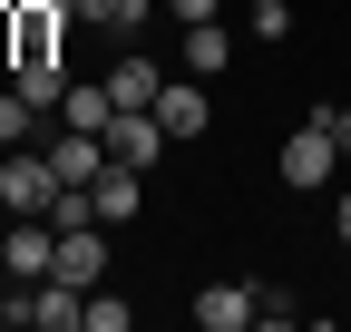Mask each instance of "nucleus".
Masks as SVG:
<instances>
[{
	"instance_id": "f257e3e1",
	"label": "nucleus",
	"mask_w": 351,
	"mask_h": 332,
	"mask_svg": "<svg viewBox=\"0 0 351 332\" xmlns=\"http://www.w3.org/2000/svg\"><path fill=\"white\" fill-rule=\"evenodd\" d=\"M49 195H59L49 147H10L0 156V205H10V215H49Z\"/></svg>"
},
{
	"instance_id": "f03ea898",
	"label": "nucleus",
	"mask_w": 351,
	"mask_h": 332,
	"mask_svg": "<svg viewBox=\"0 0 351 332\" xmlns=\"http://www.w3.org/2000/svg\"><path fill=\"white\" fill-rule=\"evenodd\" d=\"M166 147H176V137L156 128V108H117V117H108V166H137V176H147Z\"/></svg>"
},
{
	"instance_id": "7ed1b4c3",
	"label": "nucleus",
	"mask_w": 351,
	"mask_h": 332,
	"mask_svg": "<svg viewBox=\"0 0 351 332\" xmlns=\"http://www.w3.org/2000/svg\"><path fill=\"white\" fill-rule=\"evenodd\" d=\"M0 264H10V274H29V283H39V274H49V264H59V225H49V215H20L10 235H0Z\"/></svg>"
},
{
	"instance_id": "20e7f679",
	"label": "nucleus",
	"mask_w": 351,
	"mask_h": 332,
	"mask_svg": "<svg viewBox=\"0 0 351 332\" xmlns=\"http://www.w3.org/2000/svg\"><path fill=\"white\" fill-rule=\"evenodd\" d=\"M59 283H78V294H98V274H108V235L98 225H59Z\"/></svg>"
},
{
	"instance_id": "39448f33",
	"label": "nucleus",
	"mask_w": 351,
	"mask_h": 332,
	"mask_svg": "<svg viewBox=\"0 0 351 332\" xmlns=\"http://www.w3.org/2000/svg\"><path fill=\"white\" fill-rule=\"evenodd\" d=\"M205 78H166V88H156V128L176 137V147H186V137H205Z\"/></svg>"
},
{
	"instance_id": "423d86ee",
	"label": "nucleus",
	"mask_w": 351,
	"mask_h": 332,
	"mask_svg": "<svg viewBox=\"0 0 351 332\" xmlns=\"http://www.w3.org/2000/svg\"><path fill=\"white\" fill-rule=\"evenodd\" d=\"M332 166H341V137L322 128V117H313V128H302V137L283 147V186H322Z\"/></svg>"
},
{
	"instance_id": "0eeeda50",
	"label": "nucleus",
	"mask_w": 351,
	"mask_h": 332,
	"mask_svg": "<svg viewBox=\"0 0 351 332\" xmlns=\"http://www.w3.org/2000/svg\"><path fill=\"white\" fill-rule=\"evenodd\" d=\"M20 322H39V332H78V322H88V294L49 274V283H39V294L20 303Z\"/></svg>"
},
{
	"instance_id": "6e6552de",
	"label": "nucleus",
	"mask_w": 351,
	"mask_h": 332,
	"mask_svg": "<svg viewBox=\"0 0 351 332\" xmlns=\"http://www.w3.org/2000/svg\"><path fill=\"white\" fill-rule=\"evenodd\" d=\"M195 322L205 332H244L254 322V283H205V294H195Z\"/></svg>"
},
{
	"instance_id": "1a4fd4ad",
	"label": "nucleus",
	"mask_w": 351,
	"mask_h": 332,
	"mask_svg": "<svg viewBox=\"0 0 351 332\" xmlns=\"http://www.w3.org/2000/svg\"><path fill=\"white\" fill-rule=\"evenodd\" d=\"M59 117H69V128H88V137H108V117H117V98H108V78H69V98H59Z\"/></svg>"
},
{
	"instance_id": "9d476101",
	"label": "nucleus",
	"mask_w": 351,
	"mask_h": 332,
	"mask_svg": "<svg viewBox=\"0 0 351 332\" xmlns=\"http://www.w3.org/2000/svg\"><path fill=\"white\" fill-rule=\"evenodd\" d=\"M156 88H166V69H147V59H117L108 69V98L117 108H156Z\"/></svg>"
},
{
	"instance_id": "9b49d317",
	"label": "nucleus",
	"mask_w": 351,
	"mask_h": 332,
	"mask_svg": "<svg viewBox=\"0 0 351 332\" xmlns=\"http://www.w3.org/2000/svg\"><path fill=\"white\" fill-rule=\"evenodd\" d=\"M225 59H234V39L215 29V20H186V78H215Z\"/></svg>"
},
{
	"instance_id": "f8f14e48",
	"label": "nucleus",
	"mask_w": 351,
	"mask_h": 332,
	"mask_svg": "<svg viewBox=\"0 0 351 332\" xmlns=\"http://www.w3.org/2000/svg\"><path fill=\"white\" fill-rule=\"evenodd\" d=\"M88 195H98V225H127V215H137V166H108Z\"/></svg>"
},
{
	"instance_id": "ddd939ff",
	"label": "nucleus",
	"mask_w": 351,
	"mask_h": 332,
	"mask_svg": "<svg viewBox=\"0 0 351 332\" xmlns=\"http://www.w3.org/2000/svg\"><path fill=\"white\" fill-rule=\"evenodd\" d=\"M10 88H20L29 108H59V98H69V69H59V59H20V78H10Z\"/></svg>"
},
{
	"instance_id": "4468645a",
	"label": "nucleus",
	"mask_w": 351,
	"mask_h": 332,
	"mask_svg": "<svg viewBox=\"0 0 351 332\" xmlns=\"http://www.w3.org/2000/svg\"><path fill=\"white\" fill-rule=\"evenodd\" d=\"M29 117H39V108H29L20 88H0V147H20V137H29Z\"/></svg>"
},
{
	"instance_id": "2eb2a0df",
	"label": "nucleus",
	"mask_w": 351,
	"mask_h": 332,
	"mask_svg": "<svg viewBox=\"0 0 351 332\" xmlns=\"http://www.w3.org/2000/svg\"><path fill=\"white\" fill-rule=\"evenodd\" d=\"M254 322H293V294H283V283H254Z\"/></svg>"
},
{
	"instance_id": "dca6fc26",
	"label": "nucleus",
	"mask_w": 351,
	"mask_h": 332,
	"mask_svg": "<svg viewBox=\"0 0 351 332\" xmlns=\"http://www.w3.org/2000/svg\"><path fill=\"white\" fill-rule=\"evenodd\" d=\"M322 128L341 137V156H351V108H322Z\"/></svg>"
},
{
	"instance_id": "f3484780",
	"label": "nucleus",
	"mask_w": 351,
	"mask_h": 332,
	"mask_svg": "<svg viewBox=\"0 0 351 332\" xmlns=\"http://www.w3.org/2000/svg\"><path fill=\"white\" fill-rule=\"evenodd\" d=\"M166 10H176V20H215V0H166Z\"/></svg>"
},
{
	"instance_id": "a211bd4d",
	"label": "nucleus",
	"mask_w": 351,
	"mask_h": 332,
	"mask_svg": "<svg viewBox=\"0 0 351 332\" xmlns=\"http://www.w3.org/2000/svg\"><path fill=\"white\" fill-rule=\"evenodd\" d=\"M332 225H341V244H351V195H341V215H332Z\"/></svg>"
},
{
	"instance_id": "6ab92c4d",
	"label": "nucleus",
	"mask_w": 351,
	"mask_h": 332,
	"mask_svg": "<svg viewBox=\"0 0 351 332\" xmlns=\"http://www.w3.org/2000/svg\"><path fill=\"white\" fill-rule=\"evenodd\" d=\"M0 322H20V303H0Z\"/></svg>"
},
{
	"instance_id": "aec40b11",
	"label": "nucleus",
	"mask_w": 351,
	"mask_h": 332,
	"mask_svg": "<svg viewBox=\"0 0 351 332\" xmlns=\"http://www.w3.org/2000/svg\"><path fill=\"white\" fill-rule=\"evenodd\" d=\"M137 10H147V0H137Z\"/></svg>"
}]
</instances>
